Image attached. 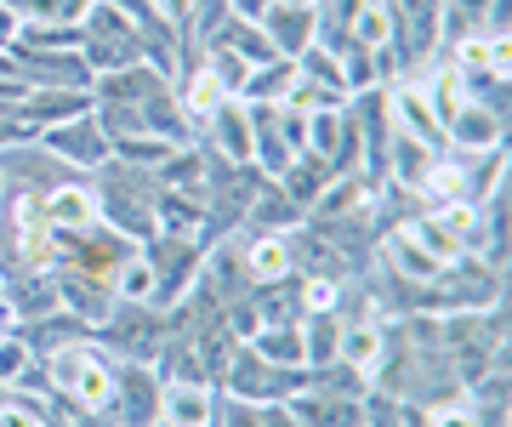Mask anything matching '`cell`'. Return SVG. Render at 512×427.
<instances>
[{"label": "cell", "mask_w": 512, "mask_h": 427, "mask_svg": "<svg viewBox=\"0 0 512 427\" xmlns=\"http://www.w3.org/2000/svg\"><path fill=\"white\" fill-rule=\"evenodd\" d=\"M120 416H126V427H148L154 416H160V393H154V382H148L143 365H131V371H126V388H120Z\"/></svg>", "instance_id": "cell-1"}, {"label": "cell", "mask_w": 512, "mask_h": 427, "mask_svg": "<svg viewBox=\"0 0 512 427\" xmlns=\"http://www.w3.org/2000/svg\"><path fill=\"white\" fill-rule=\"evenodd\" d=\"M165 416H171V427H205V416H211V399H205V388L194 382H177V388L165 393Z\"/></svg>", "instance_id": "cell-2"}, {"label": "cell", "mask_w": 512, "mask_h": 427, "mask_svg": "<svg viewBox=\"0 0 512 427\" xmlns=\"http://www.w3.org/2000/svg\"><path fill=\"white\" fill-rule=\"evenodd\" d=\"M46 143H52V154H69V160H103V131H97L92 120H80V126L52 131Z\"/></svg>", "instance_id": "cell-3"}, {"label": "cell", "mask_w": 512, "mask_h": 427, "mask_svg": "<svg viewBox=\"0 0 512 427\" xmlns=\"http://www.w3.org/2000/svg\"><path fill=\"white\" fill-rule=\"evenodd\" d=\"M46 217H52V223H63V228H86L97 217V200H92V194H80V188H52Z\"/></svg>", "instance_id": "cell-4"}, {"label": "cell", "mask_w": 512, "mask_h": 427, "mask_svg": "<svg viewBox=\"0 0 512 427\" xmlns=\"http://www.w3.org/2000/svg\"><path fill=\"white\" fill-rule=\"evenodd\" d=\"M217 131H222V149L234 154V160H251V120L245 114H234L228 103H217Z\"/></svg>", "instance_id": "cell-5"}, {"label": "cell", "mask_w": 512, "mask_h": 427, "mask_svg": "<svg viewBox=\"0 0 512 427\" xmlns=\"http://www.w3.org/2000/svg\"><path fill=\"white\" fill-rule=\"evenodd\" d=\"M450 126H456L461 149H490V143H495V114H484V109H461Z\"/></svg>", "instance_id": "cell-6"}, {"label": "cell", "mask_w": 512, "mask_h": 427, "mask_svg": "<svg viewBox=\"0 0 512 427\" xmlns=\"http://www.w3.org/2000/svg\"><path fill=\"white\" fill-rule=\"evenodd\" d=\"M302 422L308 427H359V410L342 405V399H308L302 405Z\"/></svg>", "instance_id": "cell-7"}, {"label": "cell", "mask_w": 512, "mask_h": 427, "mask_svg": "<svg viewBox=\"0 0 512 427\" xmlns=\"http://www.w3.org/2000/svg\"><path fill=\"white\" fill-rule=\"evenodd\" d=\"M393 257H399L416 279H439V274H444V262H439V257H427V251L410 240V234H399V240H393Z\"/></svg>", "instance_id": "cell-8"}, {"label": "cell", "mask_w": 512, "mask_h": 427, "mask_svg": "<svg viewBox=\"0 0 512 427\" xmlns=\"http://www.w3.org/2000/svg\"><path fill=\"white\" fill-rule=\"evenodd\" d=\"M399 114H404V120H410V126L421 131V143H433V131H439V114H433L427 103H421V92H416V86H404V92H399Z\"/></svg>", "instance_id": "cell-9"}, {"label": "cell", "mask_w": 512, "mask_h": 427, "mask_svg": "<svg viewBox=\"0 0 512 427\" xmlns=\"http://www.w3.org/2000/svg\"><path fill=\"white\" fill-rule=\"evenodd\" d=\"M262 359H285V365H302V359H308V348H302V336L296 331H268L262 336Z\"/></svg>", "instance_id": "cell-10"}, {"label": "cell", "mask_w": 512, "mask_h": 427, "mask_svg": "<svg viewBox=\"0 0 512 427\" xmlns=\"http://www.w3.org/2000/svg\"><path fill=\"white\" fill-rule=\"evenodd\" d=\"M285 262H291V251H285V245H279V240H262V245L251 251V274L279 279V274H285Z\"/></svg>", "instance_id": "cell-11"}, {"label": "cell", "mask_w": 512, "mask_h": 427, "mask_svg": "<svg viewBox=\"0 0 512 427\" xmlns=\"http://www.w3.org/2000/svg\"><path fill=\"white\" fill-rule=\"evenodd\" d=\"M183 103H188V114H211V109L222 103V80L205 69V75L194 80V92H183Z\"/></svg>", "instance_id": "cell-12"}, {"label": "cell", "mask_w": 512, "mask_h": 427, "mask_svg": "<svg viewBox=\"0 0 512 427\" xmlns=\"http://www.w3.org/2000/svg\"><path fill=\"white\" fill-rule=\"evenodd\" d=\"M285 86H291V69H262V75L245 80V92H251L256 103H274V97H285Z\"/></svg>", "instance_id": "cell-13"}, {"label": "cell", "mask_w": 512, "mask_h": 427, "mask_svg": "<svg viewBox=\"0 0 512 427\" xmlns=\"http://www.w3.org/2000/svg\"><path fill=\"white\" fill-rule=\"evenodd\" d=\"M274 40H291V52L308 40V12H296V6H279L274 12Z\"/></svg>", "instance_id": "cell-14"}, {"label": "cell", "mask_w": 512, "mask_h": 427, "mask_svg": "<svg viewBox=\"0 0 512 427\" xmlns=\"http://www.w3.org/2000/svg\"><path fill=\"white\" fill-rule=\"evenodd\" d=\"M433 109H439V120H456V114L467 109V97H461V80L456 75H439V86H433Z\"/></svg>", "instance_id": "cell-15"}, {"label": "cell", "mask_w": 512, "mask_h": 427, "mask_svg": "<svg viewBox=\"0 0 512 427\" xmlns=\"http://www.w3.org/2000/svg\"><path fill=\"white\" fill-rule=\"evenodd\" d=\"M399 177L410 188H421V177H427V154H421L416 137H399Z\"/></svg>", "instance_id": "cell-16"}, {"label": "cell", "mask_w": 512, "mask_h": 427, "mask_svg": "<svg viewBox=\"0 0 512 427\" xmlns=\"http://www.w3.org/2000/svg\"><path fill=\"white\" fill-rule=\"evenodd\" d=\"M211 75H217V80H222V92H228V86H245V80H251V69H245V57H239V52L217 46V63H211Z\"/></svg>", "instance_id": "cell-17"}, {"label": "cell", "mask_w": 512, "mask_h": 427, "mask_svg": "<svg viewBox=\"0 0 512 427\" xmlns=\"http://www.w3.org/2000/svg\"><path fill=\"white\" fill-rule=\"evenodd\" d=\"M376 348H382V336L370 331V325L348 331V342H342V353H348V365H370V359H376Z\"/></svg>", "instance_id": "cell-18"}, {"label": "cell", "mask_w": 512, "mask_h": 427, "mask_svg": "<svg viewBox=\"0 0 512 427\" xmlns=\"http://www.w3.org/2000/svg\"><path fill=\"white\" fill-rule=\"evenodd\" d=\"M319 177H325L319 160H308L302 171H291V200H313V194H319Z\"/></svg>", "instance_id": "cell-19"}, {"label": "cell", "mask_w": 512, "mask_h": 427, "mask_svg": "<svg viewBox=\"0 0 512 427\" xmlns=\"http://www.w3.org/2000/svg\"><path fill=\"white\" fill-rule=\"evenodd\" d=\"M302 348H308L313 359H330V353H336V325H330V319H319V325L308 331V342H302Z\"/></svg>", "instance_id": "cell-20"}, {"label": "cell", "mask_w": 512, "mask_h": 427, "mask_svg": "<svg viewBox=\"0 0 512 427\" xmlns=\"http://www.w3.org/2000/svg\"><path fill=\"white\" fill-rule=\"evenodd\" d=\"M23 365H29V353H23L18 342H6V348H0V382H18Z\"/></svg>", "instance_id": "cell-21"}, {"label": "cell", "mask_w": 512, "mask_h": 427, "mask_svg": "<svg viewBox=\"0 0 512 427\" xmlns=\"http://www.w3.org/2000/svg\"><path fill=\"white\" fill-rule=\"evenodd\" d=\"M330 302H336V285H330V279H313V285H308V308H319V314H325Z\"/></svg>", "instance_id": "cell-22"}, {"label": "cell", "mask_w": 512, "mask_h": 427, "mask_svg": "<svg viewBox=\"0 0 512 427\" xmlns=\"http://www.w3.org/2000/svg\"><path fill=\"white\" fill-rule=\"evenodd\" d=\"M439 427H478V416L467 405H450V410H439Z\"/></svg>", "instance_id": "cell-23"}, {"label": "cell", "mask_w": 512, "mask_h": 427, "mask_svg": "<svg viewBox=\"0 0 512 427\" xmlns=\"http://www.w3.org/2000/svg\"><path fill=\"white\" fill-rule=\"evenodd\" d=\"M234 12H239V18H262V12H268V0H234Z\"/></svg>", "instance_id": "cell-24"}, {"label": "cell", "mask_w": 512, "mask_h": 427, "mask_svg": "<svg viewBox=\"0 0 512 427\" xmlns=\"http://www.w3.org/2000/svg\"><path fill=\"white\" fill-rule=\"evenodd\" d=\"M234 427H256V416L251 410H234Z\"/></svg>", "instance_id": "cell-25"}, {"label": "cell", "mask_w": 512, "mask_h": 427, "mask_svg": "<svg viewBox=\"0 0 512 427\" xmlns=\"http://www.w3.org/2000/svg\"><path fill=\"white\" fill-rule=\"evenodd\" d=\"M12 23H18V18H12V12H6V6H0V35H12Z\"/></svg>", "instance_id": "cell-26"}, {"label": "cell", "mask_w": 512, "mask_h": 427, "mask_svg": "<svg viewBox=\"0 0 512 427\" xmlns=\"http://www.w3.org/2000/svg\"><path fill=\"white\" fill-rule=\"evenodd\" d=\"M0 427H29V422H23V416H0Z\"/></svg>", "instance_id": "cell-27"}, {"label": "cell", "mask_w": 512, "mask_h": 427, "mask_svg": "<svg viewBox=\"0 0 512 427\" xmlns=\"http://www.w3.org/2000/svg\"><path fill=\"white\" fill-rule=\"evenodd\" d=\"M262 427H291V416H268V422H262Z\"/></svg>", "instance_id": "cell-28"}, {"label": "cell", "mask_w": 512, "mask_h": 427, "mask_svg": "<svg viewBox=\"0 0 512 427\" xmlns=\"http://www.w3.org/2000/svg\"><path fill=\"white\" fill-rule=\"evenodd\" d=\"M279 6H296V12H308L313 0H279Z\"/></svg>", "instance_id": "cell-29"}]
</instances>
